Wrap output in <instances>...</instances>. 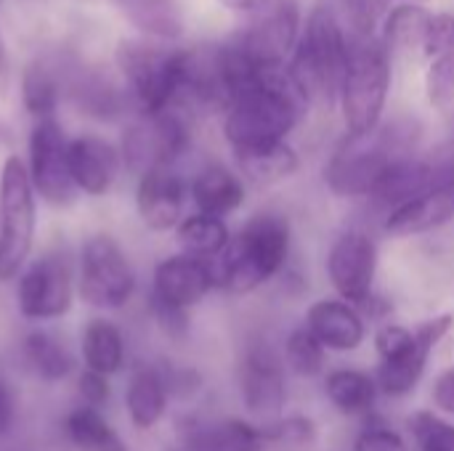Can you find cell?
Segmentation results:
<instances>
[{"label":"cell","instance_id":"cell-1","mask_svg":"<svg viewBox=\"0 0 454 451\" xmlns=\"http://www.w3.org/2000/svg\"><path fill=\"white\" fill-rule=\"evenodd\" d=\"M418 138L415 120L378 125L367 136H346L325 167V181L338 197H370L394 162L412 157Z\"/></svg>","mask_w":454,"mask_h":451},{"label":"cell","instance_id":"cell-2","mask_svg":"<svg viewBox=\"0 0 454 451\" xmlns=\"http://www.w3.org/2000/svg\"><path fill=\"white\" fill-rule=\"evenodd\" d=\"M290 253V223L279 213H255L229 247L210 260L215 290L245 295L274 279Z\"/></svg>","mask_w":454,"mask_h":451},{"label":"cell","instance_id":"cell-3","mask_svg":"<svg viewBox=\"0 0 454 451\" xmlns=\"http://www.w3.org/2000/svg\"><path fill=\"white\" fill-rule=\"evenodd\" d=\"M114 61L138 114L154 117L184 106L192 77V51L162 48L146 40H120Z\"/></svg>","mask_w":454,"mask_h":451},{"label":"cell","instance_id":"cell-4","mask_svg":"<svg viewBox=\"0 0 454 451\" xmlns=\"http://www.w3.org/2000/svg\"><path fill=\"white\" fill-rule=\"evenodd\" d=\"M77 298L96 314H117L138 295V274L122 245L109 229L88 231L74 247Z\"/></svg>","mask_w":454,"mask_h":451},{"label":"cell","instance_id":"cell-5","mask_svg":"<svg viewBox=\"0 0 454 451\" xmlns=\"http://www.w3.org/2000/svg\"><path fill=\"white\" fill-rule=\"evenodd\" d=\"M13 287V308L27 324H56L67 319L77 298L74 250L64 239H53L24 266Z\"/></svg>","mask_w":454,"mask_h":451},{"label":"cell","instance_id":"cell-6","mask_svg":"<svg viewBox=\"0 0 454 451\" xmlns=\"http://www.w3.org/2000/svg\"><path fill=\"white\" fill-rule=\"evenodd\" d=\"M351 37L343 32L330 5H314L298 43L293 48L290 69L309 101L340 98Z\"/></svg>","mask_w":454,"mask_h":451},{"label":"cell","instance_id":"cell-7","mask_svg":"<svg viewBox=\"0 0 454 451\" xmlns=\"http://www.w3.org/2000/svg\"><path fill=\"white\" fill-rule=\"evenodd\" d=\"M40 229V199L32 189L27 162L5 154L0 162V284H13L32 260Z\"/></svg>","mask_w":454,"mask_h":451},{"label":"cell","instance_id":"cell-8","mask_svg":"<svg viewBox=\"0 0 454 451\" xmlns=\"http://www.w3.org/2000/svg\"><path fill=\"white\" fill-rule=\"evenodd\" d=\"M391 88V53L375 35H351L340 109L348 136H367L380 125Z\"/></svg>","mask_w":454,"mask_h":451},{"label":"cell","instance_id":"cell-9","mask_svg":"<svg viewBox=\"0 0 454 451\" xmlns=\"http://www.w3.org/2000/svg\"><path fill=\"white\" fill-rule=\"evenodd\" d=\"M67 152H69V138L56 117L32 122L27 138V159H24L27 173L37 199L59 213L72 210L80 202V194L72 183Z\"/></svg>","mask_w":454,"mask_h":451},{"label":"cell","instance_id":"cell-10","mask_svg":"<svg viewBox=\"0 0 454 451\" xmlns=\"http://www.w3.org/2000/svg\"><path fill=\"white\" fill-rule=\"evenodd\" d=\"M189 144L192 133L184 114L178 109H170L154 117L138 114V120H133L122 130L120 152L125 170L138 178L152 167H176V162L186 154Z\"/></svg>","mask_w":454,"mask_h":451},{"label":"cell","instance_id":"cell-11","mask_svg":"<svg viewBox=\"0 0 454 451\" xmlns=\"http://www.w3.org/2000/svg\"><path fill=\"white\" fill-rule=\"evenodd\" d=\"M301 35V13L295 0H266L239 29L231 43L255 64H285Z\"/></svg>","mask_w":454,"mask_h":451},{"label":"cell","instance_id":"cell-12","mask_svg":"<svg viewBox=\"0 0 454 451\" xmlns=\"http://www.w3.org/2000/svg\"><path fill=\"white\" fill-rule=\"evenodd\" d=\"M69 173H72V183L80 194V199H106L122 173H125V162H122V152L120 144L98 136V133H80L74 138H69Z\"/></svg>","mask_w":454,"mask_h":451},{"label":"cell","instance_id":"cell-13","mask_svg":"<svg viewBox=\"0 0 454 451\" xmlns=\"http://www.w3.org/2000/svg\"><path fill=\"white\" fill-rule=\"evenodd\" d=\"M189 186L184 175L176 167H152L136 178V191H133V207L141 221V226L152 234H168L176 231L178 223L186 218Z\"/></svg>","mask_w":454,"mask_h":451},{"label":"cell","instance_id":"cell-14","mask_svg":"<svg viewBox=\"0 0 454 451\" xmlns=\"http://www.w3.org/2000/svg\"><path fill=\"white\" fill-rule=\"evenodd\" d=\"M375 271H378V247L364 231H346L335 239L327 255V274L335 292L346 303L364 306L372 300Z\"/></svg>","mask_w":454,"mask_h":451},{"label":"cell","instance_id":"cell-15","mask_svg":"<svg viewBox=\"0 0 454 451\" xmlns=\"http://www.w3.org/2000/svg\"><path fill=\"white\" fill-rule=\"evenodd\" d=\"M215 290L210 260H200L184 253L165 255L152 271L149 298L173 308L192 311Z\"/></svg>","mask_w":454,"mask_h":451},{"label":"cell","instance_id":"cell-16","mask_svg":"<svg viewBox=\"0 0 454 451\" xmlns=\"http://www.w3.org/2000/svg\"><path fill=\"white\" fill-rule=\"evenodd\" d=\"M19 362L43 385H64L77 377L80 356L51 324H29L19 338Z\"/></svg>","mask_w":454,"mask_h":451},{"label":"cell","instance_id":"cell-17","mask_svg":"<svg viewBox=\"0 0 454 451\" xmlns=\"http://www.w3.org/2000/svg\"><path fill=\"white\" fill-rule=\"evenodd\" d=\"M239 393L247 412L261 417H274L282 412L287 391L279 356L266 343L247 346L239 362Z\"/></svg>","mask_w":454,"mask_h":451},{"label":"cell","instance_id":"cell-18","mask_svg":"<svg viewBox=\"0 0 454 451\" xmlns=\"http://www.w3.org/2000/svg\"><path fill=\"white\" fill-rule=\"evenodd\" d=\"M122 407L128 425L136 433H152L170 409V391L165 383V375L160 364L152 362H136L128 369L125 391H122Z\"/></svg>","mask_w":454,"mask_h":451},{"label":"cell","instance_id":"cell-19","mask_svg":"<svg viewBox=\"0 0 454 451\" xmlns=\"http://www.w3.org/2000/svg\"><path fill=\"white\" fill-rule=\"evenodd\" d=\"M77 356L82 369L117 377L128 369V338L112 316L93 314L80 327Z\"/></svg>","mask_w":454,"mask_h":451},{"label":"cell","instance_id":"cell-20","mask_svg":"<svg viewBox=\"0 0 454 451\" xmlns=\"http://www.w3.org/2000/svg\"><path fill=\"white\" fill-rule=\"evenodd\" d=\"M67 72L69 64L48 56L32 58L21 72V104L32 122L53 120L59 104L67 98Z\"/></svg>","mask_w":454,"mask_h":451},{"label":"cell","instance_id":"cell-21","mask_svg":"<svg viewBox=\"0 0 454 451\" xmlns=\"http://www.w3.org/2000/svg\"><path fill=\"white\" fill-rule=\"evenodd\" d=\"M67 98L74 101L80 112H85L93 120L112 122L117 120L128 106V90H122L117 82H112L98 69L88 66H69L67 72Z\"/></svg>","mask_w":454,"mask_h":451},{"label":"cell","instance_id":"cell-22","mask_svg":"<svg viewBox=\"0 0 454 451\" xmlns=\"http://www.w3.org/2000/svg\"><path fill=\"white\" fill-rule=\"evenodd\" d=\"M306 330L330 351H356L364 343V319L346 300H317L306 311Z\"/></svg>","mask_w":454,"mask_h":451},{"label":"cell","instance_id":"cell-23","mask_svg":"<svg viewBox=\"0 0 454 451\" xmlns=\"http://www.w3.org/2000/svg\"><path fill=\"white\" fill-rule=\"evenodd\" d=\"M436 183V162H426V159H399L394 162L386 175L380 178V183L375 186V191L370 194L380 207L388 210V215L404 205H410L412 199L423 197L426 191H431Z\"/></svg>","mask_w":454,"mask_h":451},{"label":"cell","instance_id":"cell-24","mask_svg":"<svg viewBox=\"0 0 454 451\" xmlns=\"http://www.w3.org/2000/svg\"><path fill=\"white\" fill-rule=\"evenodd\" d=\"M189 197H192L197 213L213 215V218H226L245 205V183L229 167L207 165L192 178Z\"/></svg>","mask_w":454,"mask_h":451},{"label":"cell","instance_id":"cell-25","mask_svg":"<svg viewBox=\"0 0 454 451\" xmlns=\"http://www.w3.org/2000/svg\"><path fill=\"white\" fill-rule=\"evenodd\" d=\"M61 436L74 451H130L106 412L74 404L61 417Z\"/></svg>","mask_w":454,"mask_h":451},{"label":"cell","instance_id":"cell-26","mask_svg":"<svg viewBox=\"0 0 454 451\" xmlns=\"http://www.w3.org/2000/svg\"><path fill=\"white\" fill-rule=\"evenodd\" d=\"M454 218V197L447 189H431L410 205L394 210L386 221V231L394 237H415L434 231Z\"/></svg>","mask_w":454,"mask_h":451},{"label":"cell","instance_id":"cell-27","mask_svg":"<svg viewBox=\"0 0 454 451\" xmlns=\"http://www.w3.org/2000/svg\"><path fill=\"white\" fill-rule=\"evenodd\" d=\"M173 234H176L178 253L200 258V260H215L231 242V231L226 221L202 215V213L186 215Z\"/></svg>","mask_w":454,"mask_h":451},{"label":"cell","instance_id":"cell-28","mask_svg":"<svg viewBox=\"0 0 454 451\" xmlns=\"http://www.w3.org/2000/svg\"><path fill=\"white\" fill-rule=\"evenodd\" d=\"M234 159H237L242 175L247 181H253L255 186L279 183V181L295 175V170L301 165L298 154L285 141L269 144V146H258V149H247V152H234Z\"/></svg>","mask_w":454,"mask_h":451},{"label":"cell","instance_id":"cell-29","mask_svg":"<svg viewBox=\"0 0 454 451\" xmlns=\"http://www.w3.org/2000/svg\"><path fill=\"white\" fill-rule=\"evenodd\" d=\"M325 393L340 415H370L378 399V383L359 369H335L325 380Z\"/></svg>","mask_w":454,"mask_h":451},{"label":"cell","instance_id":"cell-30","mask_svg":"<svg viewBox=\"0 0 454 451\" xmlns=\"http://www.w3.org/2000/svg\"><path fill=\"white\" fill-rule=\"evenodd\" d=\"M130 24L152 37L176 40L184 35V13L178 0H122Z\"/></svg>","mask_w":454,"mask_h":451},{"label":"cell","instance_id":"cell-31","mask_svg":"<svg viewBox=\"0 0 454 451\" xmlns=\"http://www.w3.org/2000/svg\"><path fill=\"white\" fill-rule=\"evenodd\" d=\"M431 16L423 5H396L386 24H383V45L388 53H399V51H423L426 43V32L431 24Z\"/></svg>","mask_w":454,"mask_h":451},{"label":"cell","instance_id":"cell-32","mask_svg":"<svg viewBox=\"0 0 454 451\" xmlns=\"http://www.w3.org/2000/svg\"><path fill=\"white\" fill-rule=\"evenodd\" d=\"M261 433L263 451H309L317 444V425L303 415L261 425Z\"/></svg>","mask_w":454,"mask_h":451},{"label":"cell","instance_id":"cell-33","mask_svg":"<svg viewBox=\"0 0 454 451\" xmlns=\"http://www.w3.org/2000/svg\"><path fill=\"white\" fill-rule=\"evenodd\" d=\"M285 359L295 375L317 377L325 369V346L306 327H298L290 332V338L285 343Z\"/></svg>","mask_w":454,"mask_h":451},{"label":"cell","instance_id":"cell-34","mask_svg":"<svg viewBox=\"0 0 454 451\" xmlns=\"http://www.w3.org/2000/svg\"><path fill=\"white\" fill-rule=\"evenodd\" d=\"M410 433L418 451H454V425L434 412H415L410 417Z\"/></svg>","mask_w":454,"mask_h":451},{"label":"cell","instance_id":"cell-35","mask_svg":"<svg viewBox=\"0 0 454 451\" xmlns=\"http://www.w3.org/2000/svg\"><path fill=\"white\" fill-rule=\"evenodd\" d=\"M428 101L442 112L450 114L454 109V56L431 58L428 77H426Z\"/></svg>","mask_w":454,"mask_h":451},{"label":"cell","instance_id":"cell-36","mask_svg":"<svg viewBox=\"0 0 454 451\" xmlns=\"http://www.w3.org/2000/svg\"><path fill=\"white\" fill-rule=\"evenodd\" d=\"M72 383H74L77 404H82V407H93V409L106 412V407L114 399V385H112V377H106V375H98V372L80 367V372Z\"/></svg>","mask_w":454,"mask_h":451},{"label":"cell","instance_id":"cell-37","mask_svg":"<svg viewBox=\"0 0 454 451\" xmlns=\"http://www.w3.org/2000/svg\"><path fill=\"white\" fill-rule=\"evenodd\" d=\"M218 436L226 451H263L261 425H253L239 417H229L218 423Z\"/></svg>","mask_w":454,"mask_h":451},{"label":"cell","instance_id":"cell-38","mask_svg":"<svg viewBox=\"0 0 454 451\" xmlns=\"http://www.w3.org/2000/svg\"><path fill=\"white\" fill-rule=\"evenodd\" d=\"M354 451H410V447L391 425L378 417H370V423L354 441Z\"/></svg>","mask_w":454,"mask_h":451},{"label":"cell","instance_id":"cell-39","mask_svg":"<svg viewBox=\"0 0 454 451\" xmlns=\"http://www.w3.org/2000/svg\"><path fill=\"white\" fill-rule=\"evenodd\" d=\"M146 308H149V316H152L154 327H157L168 340L184 343V340L189 338V327H192L189 311L173 308V306H165V303H157V300H152V298H149V306H146Z\"/></svg>","mask_w":454,"mask_h":451},{"label":"cell","instance_id":"cell-40","mask_svg":"<svg viewBox=\"0 0 454 451\" xmlns=\"http://www.w3.org/2000/svg\"><path fill=\"white\" fill-rule=\"evenodd\" d=\"M423 53L428 58H439V56H454V16L452 13H434L428 32H426V43H423Z\"/></svg>","mask_w":454,"mask_h":451},{"label":"cell","instance_id":"cell-41","mask_svg":"<svg viewBox=\"0 0 454 451\" xmlns=\"http://www.w3.org/2000/svg\"><path fill=\"white\" fill-rule=\"evenodd\" d=\"M386 3L388 0H343L354 32H359V35H375V27H378V21L383 16Z\"/></svg>","mask_w":454,"mask_h":451},{"label":"cell","instance_id":"cell-42","mask_svg":"<svg viewBox=\"0 0 454 451\" xmlns=\"http://www.w3.org/2000/svg\"><path fill=\"white\" fill-rule=\"evenodd\" d=\"M19 423V393L11 377L0 369V444L16 431Z\"/></svg>","mask_w":454,"mask_h":451},{"label":"cell","instance_id":"cell-43","mask_svg":"<svg viewBox=\"0 0 454 451\" xmlns=\"http://www.w3.org/2000/svg\"><path fill=\"white\" fill-rule=\"evenodd\" d=\"M434 404L447 412V415H454V367L442 372L436 385H434Z\"/></svg>","mask_w":454,"mask_h":451},{"label":"cell","instance_id":"cell-44","mask_svg":"<svg viewBox=\"0 0 454 451\" xmlns=\"http://www.w3.org/2000/svg\"><path fill=\"white\" fill-rule=\"evenodd\" d=\"M11 88V56H8V48L0 37V96H5Z\"/></svg>","mask_w":454,"mask_h":451},{"label":"cell","instance_id":"cell-45","mask_svg":"<svg viewBox=\"0 0 454 451\" xmlns=\"http://www.w3.org/2000/svg\"><path fill=\"white\" fill-rule=\"evenodd\" d=\"M221 5H226L229 11H237V13H255L266 0H218Z\"/></svg>","mask_w":454,"mask_h":451},{"label":"cell","instance_id":"cell-46","mask_svg":"<svg viewBox=\"0 0 454 451\" xmlns=\"http://www.w3.org/2000/svg\"><path fill=\"white\" fill-rule=\"evenodd\" d=\"M404 3H407V5H420L423 0H399V5H404Z\"/></svg>","mask_w":454,"mask_h":451},{"label":"cell","instance_id":"cell-47","mask_svg":"<svg viewBox=\"0 0 454 451\" xmlns=\"http://www.w3.org/2000/svg\"><path fill=\"white\" fill-rule=\"evenodd\" d=\"M176 451H189V449H184V447H181V449H176Z\"/></svg>","mask_w":454,"mask_h":451},{"label":"cell","instance_id":"cell-48","mask_svg":"<svg viewBox=\"0 0 454 451\" xmlns=\"http://www.w3.org/2000/svg\"><path fill=\"white\" fill-rule=\"evenodd\" d=\"M13 451H29V449H13Z\"/></svg>","mask_w":454,"mask_h":451}]
</instances>
